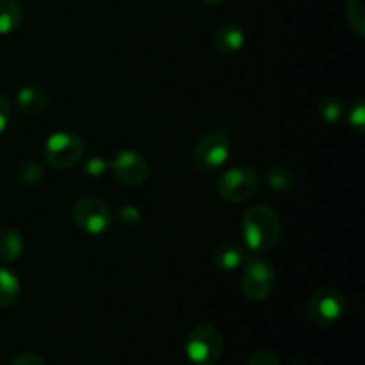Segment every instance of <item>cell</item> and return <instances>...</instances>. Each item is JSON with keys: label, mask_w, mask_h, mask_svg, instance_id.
<instances>
[{"label": "cell", "mask_w": 365, "mask_h": 365, "mask_svg": "<svg viewBox=\"0 0 365 365\" xmlns=\"http://www.w3.org/2000/svg\"><path fill=\"white\" fill-rule=\"evenodd\" d=\"M242 237L253 253L267 252L280 237V217L267 205L250 207L242 216Z\"/></svg>", "instance_id": "obj_1"}, {"label": "cell", "mask_w": 365, "mask_h": 365, "mask_svg": "<svg viewBox=\"0 0 365 365\" xmlns=\"http://www.w3.org/2000/svg\"><path fill=\"white\" fill-rule=\"evenodd\" d=\"M259 191V175L248 166H234L223 171L217 180V195L228 203L252 200Z\"/></svg>", "instance_id": "obj_2"}, {"label": "cell", "mask_w": 365, "mask_h": 365, "mask_svg": "<svg viewBox=\"0 0 365 365\" xmlns=\"http://www.w3.org/2000/svg\"><path fill=\"white\" fill-rule=\"evenodd\" d=\"M277 287V269L266 259H252L246 262L241 277L242 294L250 302H264Z\"/></svg>", "instance_id": "obj_3"}, {"label": "cell", "mask_w": 365, "mask_h": 365, "mask_svg": "<svg viewBox=\"0 0 365 365\" xmlns=\"http://www.w3.org/2000/svg\"><path fill=\"white\" fill-rule=\"evenodd\" d=\"M346 310V298L341 291L331 287L319 289L307 302V319L317 328L337 323Z\"/></svg>", "instance_id": "obj_4"}, {"label": "cell", "mask_w": 365, "mask_h": 365, "mask_svg": "<svg viewBox=\"0 0 365 365\" xmlns=\"http://www.w3.org/2000/svg\"><path fill=\"white\" fill-rule=\"evenodd\" d=\"M45 159L56 170H70L81 160L84 143L81 135L71 130H57L48 135L45 143Z\"/></svg>", "instance_id": "obj_5"}, {"label": "cell", "mask_w": 365, "mask_h": 365, "mask_svg": "<svg viewBox=\"0 0 365 365\" xmlns=\"http://www.w3.org/2000/svg\"><path fill=\"white\" fill-rule=\"evenodd\" d=\"M185 353L195 365H214L223 353V339L214 327L200 324L187 335Z\"/></svg>", "instance_id": "obj_6"}, {"label": "cell", "mask_w": 365, "mask_h": 365, "mask_svg": "<svg viewBox=\"0 0 365 365\" xmlns=\"http://www.w3.org/2000/svg\"><path fill=\"white\" fill-rule=\"evenodd\" d=\"M230 155V139L223 132H209L203 135L192 152V164L198 171H214L223 166Z\"/></svg>", "instance_id": "obj_7"}, {"label": "cell", "mask_w": 365, "mask_h": 365, "mask_svg": "<svg viewBox=\"0 0 365 365\" xmlns=\"http://www.w3.org/2000/svg\"><path fill=\"white\" fill-rule=\"evenodd\" d=\"M75 225L78 230L88 235H100L109 228L110 212L109 207L102 200L95 196H82L75 202L73 210H71Z\"/></svg>", "instance_id": "obj_8"}, {"label": "cell", "mask_w": 365, "mask_h": 365, "mask_svg": "<svg viewBox=\"0 0 365 365\" xmlns=\"http://www.w3.org/2000/svg\"><path fill=\"white\" fill-rule=\"evenodd\" d=\"M109 170L121 184L138 187L150 177V168L145 157L135 150H120L109 159Z\"/></svg>", "instance_id": "obj_9"}, {"label": "cell", "mask_w": 365, "mask_h": 365, "mask_svg": "<svg viewBox=\"0 0 365 365\" xmlns=\"http://www.w3.org/2000/svg\"><path fill=\"white\" fill-rule=\"evenodd\" d=\"M246 34L245 29L235 21H228L217 27V31L212 36V45L217 53L221 56H234V53L241 52L245 46Z\"/></svg>", "instance_id": "obj_10"}, {"label": "cell", "mask_w": 365, "mask_h": 365, "mask_svg": "<svg viewBox=\"0 0 365 365\" xmlns=\"http://www.w3.org/2000/svg\"><path fill=\"white\" fill-rule=\"evenodd\" d=\"M48 106V93L43 86L29 84L16 95V107L25 116H39Z\"/></svg>", "instance_id": "obj_11"}, {"label": "cell", "mask_w": 365, "mask_h": 365, "mask_svg": "<svg viewBox=\"0 0 365 365\" xmlns=\"http://www.w3.org/2000/svg\"><path fill=\"white\" fill-rule=\"evenodd\" d=\"M246 262V248L237 242H225L217 246L212 253V264L217 271H230L239 269Z\"/></svg>", "instance_id": "obj_12"}, {"label": "cell", "mask_w": 365, "mask_h": 365, "mask_svg": "<svg viewBox=\"0 0 365 365\" xmlns=\"http://www.w3.org/2000/svg\"><path fill=\"white\" fill-rule=\"evenodd\" d=\"M25 250L24 235L13 227L0 228V260L14 262L21 257Z\"/></svg>", "instance_id": "obj_13"}, {"label": "cell", "mask_w": 365, "mask_h": 365, "mask_svg": "<svg viewBox=\"0 0 365 365\" xmlns=\"http://www.w3.org/2000/svg\"><path fill=\"white\" fill-rule=\"evenodd\" d=\"M317 114L328 125H337L344 120L346 103L339 95H324L317 102Z\"/></svg>", "instance_id": "obj_14"}, {"label": "cell", "mask_w": 365, "mask_h": 365, "mask_svg": "<svg viewBox=\"0 0 365 365\" xmlns=\"http://www.w3.org/2000/svg\"><path fill=\"white\" fill-rule=\"evenodd\" d=\"M24 18V7L16 0H0V34L16 31Z\"/></svg>", "instance_id": "obj_15"}, {"label": "cell", "mask_w": 365, "mask_h": 365, "mask_svg": "<svg viewBox=\"0 0 365 365\" xmlns=\"http://www.w3.org/2000/svg\"><path fill=\"white\" fill-rule=\"evenodd\" d=\"M21 292L20 280L16 274L7 267L0 266V307H13L18 302Z\"/></svg>", "instance_id": "obj_16"}, {"label": "cell", "mask_w": 365, "mask_h": 365, "mask_svg": "<svg viewBox=\"0 0 365 365\" xmlns=\"http://www.w3.org/2000/svg\"><path fill=\"white\" fill-rule=\"evenodd\" d=\"M267 185L277 192H285L294 185V173L285 166H269L264 170Z\"/></svg>", "instance_id": "obj_17"}, {"label": "cell", "mask_w": 365, "mask_h": 365, "mask_svg": "<svg viewBox=\"0 0 365 365\" xmlns=\"http://www.w3.org/2000/svg\"><path fill=\"white\" fill-rule=\"evenodd\" d=\"M45 177V168L38 160H24L14 170V178L20 185H36Z\"/></svg>", "instance_id": "obj_18"}, {"label": "cell", "mask_w": 365, "mask_h": 365, "mask_svg": "<svg viewBox=\"0 0 365 365\" xmlns=\"http://www.w3.org/2000/svg\"><path fill=\"white\" fill-rule=\"evenodd\" d=\"M348 20L359 36H365V0H348Z\"/></svg>", "instance_id": "obj_19"}, {"label": "cell", "mask_w": 365, "mask_h": 365, "mask_svg": "<svg viewBox=\"0 0 365 365\" xmlns=\"http://www.w3.org/2000/svg\"><path fill=\"white\" fill-rule=\"evenodd\" d=\"M344 116H348V123L355 128L356 132L365 130V103L362 98H356L355 102L351 103L349 110H346Z\"/></svg>", "instance_id": "obj_20"}, {"label": "cell", "mask_w": 365, "mask_h": 365, "mask_svg": "<svg viewBox=\"0 0 365 365\" xmlns=\"http://www.w3.org/2000/svg\"><path fill=\"white\" fill-rule=\"evenodd\" d=\"M118 221L121 223V227L125 228H134L138 227L139 221H141V214H139L138 207H121L120 212H118Z\"/></svg>", "instance_id": "obj_21"}, {"label": "cell", "mask_w": 365, "mask_h": 365, "mask_svg": "<svg viewBox=\"0 0 365 365\" xmlns=\"http://www.w3.org/2000/svg\"><path fill=\"white\" fill-rule=\"evenodd\" d=\"M107 168H109V164H107L106 160L100 159V157H91V159L86 160V164L82 166V173L89 178H100L106 173Z\"/></svg>", "instance_id": "obj_22"}, {"label": "cell", "mask_w": 365, "mask_h": 365, "mask_svg": "<svg viewBox=\"0 0 365 365\" xmlns=\"http://www.w3.org/2000/svg\"><path fill=\"white\" fill-rule=\"evenodd\" d=\"M7 365H46L45 360L38 355V353L32 351H25L20 353V355L14 356Z\"/></svg>", "instance_id": "obj_23"}, {"label": "cell", "mask_w": 365, "mask_h": 365, "mask_svg": "<svg viewBox=\"0 0 365 365\" xmlns=\"http://www.w3.org/2000/svg\"><path fill=\"white\" fill-rule=\"evenodd\" d=\"M245 365H280V362L271 351H257L250 356Z\"/></svg>", "instance_id": "obj_24"}, {"label": "cell", "mask_w": 365, "mask_h": 365, "mask_svg": "<svg viewBox=\"0 0 365 365\" xmlns=\"http://www.w3.org/2000/svg\"><path fill=\"white\" fill-rule=\"evenodd\" d=\"M11 120V106H9V100L0 93V134L7 128Z\"/></svg>", "instance_id": "obj_25"}, {"label": "cell", "mask_w": 365, "mask_h": 365, "mask_svg": "<svg viewBox=\"0 0 365 365\" xmlns=\"http://www.w3.org/2000/svg\"><path fill=\"white\" fill-rule=\"evenodd\" d=\"M205 4H209V6H221V4L228 2V0H203Z\"/></svg>", "instance_id": "obj_26"}]
</instances>
